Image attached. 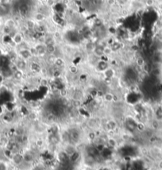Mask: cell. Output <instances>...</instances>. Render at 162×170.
<instances>
[{"label":"cell","mask_w":162,"mask_h":170,"mask_svg":"<svg viewBox=\"0 0 162 170\" xmlns=\"http://www.w3.org/2000/svg\"><path fill=\"white\" fill-rule=\"evenodd\" d=\"M15 65L17 67V69L20 71H22V72H26L28 69V61L26 60H23V59H21V58H18L17 60H15Z\"/></svg>","instance_id":"277c9868"},{"label":"cell","mask_w":162,"mask_h":170,"mask_svg":"<svg viewBox=\"0 0 162 170\" xmlns=\"http://www.w3.org/2000/svg\"><path fill=\"white\" fill-rule=\"evenodd\" d=\"M146 63V61H145V58L141 55H138V56H137L136 57V58H135V64H136V65L138 66V68H140V69H141L143 66H144V65Z\"/></svg>","instance_id":"5bb4252c"},{"label":"cell","mask_w":162,"mask_h":170,"mask_svg":"<svg viewBox=\"0 0 162 170\" xmlns=\"http://www.w3.org/2000/svg\"><path fill=\"white\" fill-rule=\"evenodd\" d=\"M18 57H19V58L27 60V61H29L30 59H32V58H33L32 56H31V53H30L29 48L19 49L18 52Z\"/></svg>","instance_id":"6da1fadb"},{"label":"cell","mask_w":162,"mask_h":170,"mask_svg":"<svg viewBox=\"0 0 162 170\" xmlns=\"http://www.w3.org/2000/svg\"><path fill=\"white\" fill-rule=\"evenodd\" d=\"M32 18H33L34 21L36 22L37 24L43 23V22L45 20V15L43 12L37 11V12H35L33 14Z\"/></svg>","instance_id":"ba28073f"},{"label":"cell","mask_w":162,"mask_h":170,"mask_svg":"<svg viewBox=\"0 0 162 170\" xmlns=\"http://www.w3.org/2000/svg\"><path fill=\"white\" fill-rule=\"evenodd\" d=\"M2 31H3V33L5 36H10L12 32L14 31V30H12L11 28H10V27H8L7 26H6V25H4V26L3 27Z\"/></svg>","instance_id":"ffe728a7"},{"label":"cell","mask_w":162,"mask_h":170,"mask_svg":"<svg viewBox=\"0 0 162 170\" xmlns=\"http://www.w3.org/2000/svg\"><path fill=\"white\" fill-rule=\"evenodd\" d=\"M103 49L101 46H99V45H96V47L93 50V54L94 56H96V57H98V58H102V57H104V53H103Z\"/></svg>","instance_id":"30bf717a"},{"label":"cell","mask_w":162,"mask_h":170,"mask_svg":"<svg viewBox=\"0 0 162 170\" xmlns=\"http://www.w3.org/2000/svg\"><path fill=\"white\" fill-rule=\"evenodd\" d=\"M5 25L15 30V29L16 28V26H17V23H16V22L13 18H8L6 21V22H5Z\"/></svg>","instance_id":"d6986e66"},{"label":"cell","mask_w":162,"mask_h":170,"mask_svg":"<svg viewBox=\"0 0 162 170\" xmlns=\"http://www.w3.org/2000/svg\"><path fill=\"white\" fill-rule=\"evenodd\" d=\"M79 71H80L79 67L75 64H72L68 67V72L72 76H76L79 73Z\"/></svg>","instance_id":"4fadbf2b"},{"label":"cell","mask_w":162,"mask_h":170,"mask_svg":"<svg viewBox=\"0 0 162 170\" xmlns=\"http://www.w3.org/2000/svg\"><path fill=\"white\" fill-rule=\"evenodd\" d=\"M103 53H104V57H111L112 54L114 53L110 45H107V46L104 47V49H103Z\"/></svg>","instance_id":"44dd1931"},{"label":"cell","mask_w":162,"mask_h":170,"mask_svg":"<svg viewBox=\"0 0 162 170\" xmlns=\"http://www.w3.org/2000/svg\"><path fill=\"white\" fill-rule=\"evenodd\" d=\"M114 98H115V96L112 92H106L104 94H103V96H102V99H103V100L107 103H112V102L114 101Z\"/></svg>","instance_id":"7c38bea8"},{"label":"cell","mask_w":162,"mask_h":170,"mask_svg":"<svg viewBox=\"0 0 162 170\" xmlns=\"http://www.w3.org/2000/svg\"><path fill=\"white\" fill-rule=\"evenodd\" d=\"M96 43H94L91 41H87V42L86 43V45H85V49L87 51V53H92L94 49L96 47Z\"/></svg>","instance_id":"2e32d148"},{"label":"cell","mask_w":162,"mask_h":170,"mask_svg":"<svg viewBox=\"0 0 162 170\" xmlns=\"http://www.w3.org/2000/svg\"><path fill=\"white\" fill-rule=\"evenodd\" d=\"M107 3L109 6H113L115 5V3H116V0H107Z\"/></svg>","instance_id":"603a6c76"},{"label":"cell","mask_w":162,"mask_h":170,"mask_svg":"<svg viewBox=\"0 0 162 170\" xmlns=\"http://www.w3.org/2000/svg\"><path fill=\"white\" fill-rule=\"evenodd\" d=\"M127 1H128V0H116V2H117L118 3H119L120 5H125V4H126V3H127Z\"/></svg>","instance_id":"d4e9b609"},{"label":"cell","mask_w":162,"mask_h":170,"mask_svg":"<svg viewBox=\"0 0 162 170\" xmlns=\"http://www.w3.org/2000/svg\"><path fill=\"white\" fill-rule=\"evenodd\" d=\"M48 84H49V81H48V80L47 79L46 77H43L41 79L39 80V84L41 85V86H43V87H47L48 85Z\"/></svg>","instance_id":"7402d4cb"},{"label":"cell","mask_w":162,"mask_h":170,"mask_svg":"<svg viewBox=\"0 0 162 170\" xmlns=\"http://www.w3.org/2000/svg\"><path fill=\"white\" fill-rule=\"evenodd\" d=\"M57 49V45H46V53H47V55H51V54L56 55Z\"/></svg>","instance_id":"e0dca14e"},{"label":"cell","mask_w":162,"mask_h":170,"mask_svg":"<svg viewBox=\"0 0 162 170\" xmlns=\"http://www.w3.org/2000/svg\"><path fill=\"white\" fill-rule=\"evenodd\" d=\"M12 42L17 46L21 45L23 42H25V36L24 34L21 32H16V33L11 37Z\"/></svg>","instance_id":"7a4b0ae2"},{"label":"cell","mask_w":162,"mask_h":170,"mask_svg":"<svg viewBox=\"0 0 162 170\" xmlns=\"http://www.w3.org/2000/svg\"><path fill=\"white\" fill-rule=\"evenodd\" d=\"M145 4L146 6H151L153 5V0H145Z\"/></svg>","instance_id":"cb8c5ba5"},{"label":"cell","mask_w":162,"mask_h":170,"mask_svg":"<svg viewBox=\"0 0 162 170\" xmlns=\"http://www.w3.org/2000/svg\"><path fill=\"white\" fill-rule=\"evenodd\" d=\"M37 25V23L33 20V18H28L26 22L25 26L26 27L27 30H30V31H35Z\"/></svg>","instance_id":"9c48e42d"},{"label":"cell","mask_w":162,"mask_h":170,"mask_svg":"<svg viewBox=\"0 0 162 170\" xmlns=\"http://www.w3.org/2000/svg\"><path fill=\"white\" fill-rule=\"evenodd\" d=\"M102 74L104 76V77L106 79H108V80H113L114 77V76H115V71H114V69H113L112 68H109L106 70L105 72H102Z\"/></svg>","instance_id":"8fae6325"},{"label":"cell","mask_w":162,"mask_h":170,"mask_svg":"<svg viewBox=\"0 0 162 170\" xmlns=\"http://www.w3.org/2000/svg\"><path fill=\"white\" fill-rule=\"evenodd\" d=\"M11 160H12L13 163L17 166H19L20 164L24 162L23 155H22V153H17L13 154V156L11 157Z\"/></svg>","instance_id":"8992f818"},{"label":"cell","mask_w":162,"mask_h":170,"mask_svg":"<svg viewBox=\"0 0 162 170\" xmlns=\"http://www.w3.org/2000/svg\"><path fill=\"white\" fill-rule=\"evenodd\" d=\"M110 46L114 53H117L118 51L120 50L122 48V42L119 41H114L111 43V45H110Z\"/></svg>","instance_id":"9a60e30c"},{"label":"cell","mask_w":162,"mask_h":170,"mask_svg":"<svg viewBox=\"0 0 162 170\" xmlns=\"http://www.w3.org/2000/svg\"><path fill=\"white\" fill-rule=\"evenodd\" d=\"M13 77L17 80H21L24 77V72L20 71V70H17L16 72L13 73Z\"/></svg>","instance_id":"ac0fdd59"},{"label":"cell","mask_w":162,"mask_h":170,"mask_svg":"<svg viewBox=\"0 0 162 170\" xmlns=\"http://www.w3.org/2000/svg\"><path fill=\"white\" fill-rule=\"evenodd\" d=\"M34 47L36 49L38 57H45L47 53H46V45L42 43H37L34 45Z\"/></svg>","instance_id":"5b68a950"},{"label":"cell","mask_w":162,"mask_h":170,"mask_svg":"<svg viewBox=\"0 0 162 170\" xmlns=\"http://www.w3.org/2000/svg\"><path fill=\"white\" fill-rule=\"evenodd\" d=\"M66 65V61L62 57H57L56 60L54 61L53 66L57 69H62L65 68Z\"/></svg>","instance_id":"52a82bcc"},{"label":"cell","mask_w":162,"mask_h":170,"mask_svg":"<svg viewBox=\"0 0 162 170\" xmlns=\"http://www.w3.org/2000/svg\"><path fill=\"white\" fill-rule=\"evenodd\" d=\"M110 68L109 66V63L107 60H99V61L96 63V70L99 72H105L106 70Z\"/></svg>","instance_id":"3957f363"}]
</instances>
